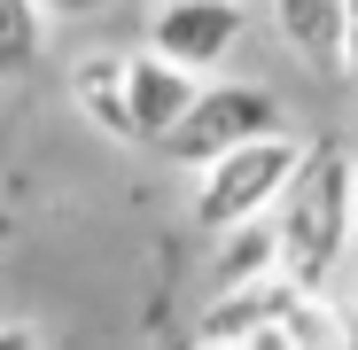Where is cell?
<instances>
[{
  "label": "cell",
  "mask_w": 358,
  "mask_h": 350,
  "mask_svg": "<svg viewBox=\"0 0 358 350\" xmlns=\"http://www.w3.org/2000/svg\"><path fill=\"white\" fill-rule=\"evenodd\" d=\"M125 86H133V125H141V148H156L179 117L195 109V94H203V71H187V63H171V54H125Z\"/></svg>",
  "instance_id": "obj_6"
},
{
  "label": "cell",
  "mask_w": 358,
  "mask_h": 350,
  "mask_svg": "<svg viewBox=\"0 0 358 350\" xmlns=\"http://www.w3.org/2000/svg\"><path fill=\"white\" fill-rule=\"evenodd\" d=\"M55 16H94V8H117V0H47Z\"/></svg>",
  "instance_id": "obj_11"
},
{
  "label": "cell",
  "mask_w": 358,
  "mask_h": 350,
  "mask_svg": "<svg viewBox=\"0 0 358 350\" xmlns=\"http://www.w3.org/2000/svg\"><path fill=\"white\" fill-rule=\"evenodd\" d=\"M257 133H280V101H273L265 86H250V78H203L195 109L156 140V156L203 171V163H218L226 148H242V140H257Z\"/></svg>",
  "instance_id": "obj_4"
},
{
  "label": "cell",
  "mask_w": 358,
  "mask_h": 350,
  "mask_svg": "<svg viewBox=\"0 0 358 350\" xmlns=\"http://www.w3.org/2000/svg\"><path fill=\"white\" fill-rule=\"evenodd\" d=\"M273 226H280V272L296 280H327L350 249V233H358V195H350V163L343 156H304L296 163V180L288 195L273 203Z\"/></svg>",
  "instance_id": "obj_1"
},
{
  "label": "cell",
  "mask_w": 358,
  "mask_h": 350,
  "mask_svg": "<svg viewBox=\"0 0 358 350\" xmlns=\"http://www.w3.org/2000/svg\"><path fill=\"white\" fill-rule=\"evenodd\" d=\"M203 342H350V319L327 312V296L296 272H257L218 288V304L195 319Z\"/></svg>",
  "instance_id": "obj_2"
},
{
  "label": "cell",
  "mask_w": 358,
  "mask_h": 350,
  "mask_svg": "<svg viewBox=\"0 0 358 350\" xmlns=\"http://www.w3.org/2000/svg\"><path fill=\"white\" fill-rule=\"evenodd\" d=\"M47 39V0H0V78H24Z\"/></svg>",
  "instance_id": "obj_10"
},
{
  "label": "cell",
  "mask_w": 358,
  "mask_h": 350,
  "mask_svg": "<svg viewBox=\"0 0 358 350\" xmlns=\"http://www.w3.org/2000/svg\"><path fill=\"white\" fill-rule=\"evenodd\" d=\"M71 101L94 117L109 140H133L141 148V125H133V86H125V54H86L71 71Z\"/></svg>",
  "instance_id": "obj_8"
},
{
  "label": "cell",
  "mask_w": 358,
  "mask_h": 350,
  "mask_svg": "<svg viewBox=\"0 0 358 350\" xmlns=\"http://www.w3.org/2000/svg\"><path fill=\"white\" fill-rule=\"evenodd\" d=\"M350 195H358V156H350Z\"/></svg>",
  "instance_id": "obj_13"
},
{
  "label": "cell",
  "mask_w": 358,
  "mask_h": 350,
  "mask_svg": "<svg viewBox=\"0 0 358 350\" xmlns=\"http://www.w3.org/2000/svg\"><path fill=\"white\" fill-rule=\"evenodd\" d=\"M304 156H312V148H296L288 125H280V133H257V140H242V148H226L218 163L195 171V226H203V233H226V226H242V218H265V210L288 195V180H296Z\"/></svg>",
  "instance_id": "obj_3"
},
{
  "label": "cell",
  "mask_w": 358,
  "mask_h": 350,
  "mask_svg": "<svg viewBox=\"0 0 358 350\" xmlns=\"http://www.w3.org/2000/svg\"><path fill=\"white\" fill-rule=\"evenodd\" d=\"M218 242V288H234V280H257V272H280V226H273V210L265 218H242V226H226V233H210Z\"/></svg>",
  "instance_id": "obj_9"
},
{
  "label": "cell",
  "mask_w": 358,
  "mask_h": 350,
  "mask_svg": "<svg viewBox=\"0 0 358 350\" xmlns=\"http://www.w3.org/2000/svg\"><path fill=\"white\" fill-rule=\"evenodd\" d=\"M343 71L358 78V0H350V39H343Z\"/></svg>",
  "instance_id": "obj_12"
},
{
  "label": "cell",
  "mask_w": 358,
  "mask_h": 350,
  "mask_svg": "<svg viewBox=\"0 0 358 350\" xmlns=\"http://www.w3.org/2000/svg\"><path fill=\"white\" fill-rule=\"evenodd\" d=\"M242 31H250L242 0H164L148 16V47L171 54V63H187V71H203V78L242 47Z\"/></svg>",
  "instance_id": "obj_5"
},
{
  "label": "cell",
  "mask_w": 358,
  "mask_h": 350,
  "mask_svg": "<svg viewBox=\"0 0 358 350\" xmlns=\"http://www.w3.org/2000/svg\"><path fill=\"white\" fill-rule=\"evenodd\" d=\"M273 31L296 63L343 71V39H350V0H273Z\"/></svg>",
  "instance_id": "obj_7"
},
{
  "label": "cell",
  "mask_w": 358,
  "mask_h": 350,
  "mask_svg": "<svg viewBox=\"0 0 358 350\" xmlns=\"http://www.w3.org/2000/svg\"><path fill=\"white\" fill-rule=\"evenodd\" d=\"M350 312H358V272H350Z\"/></svg>",
  "instance_id": "obj_14"
}]
</instances>
